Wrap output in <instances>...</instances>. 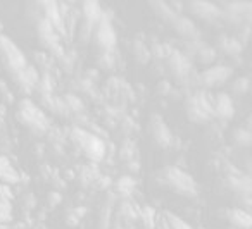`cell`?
I'll return each mask as SVG.
<instances>
[{"label": "cell", "instance_id": "6da1fadb", "mask_svg": "<svg viewBox=\"0 0 252 229\" xmlns=\"http://www.w3.org/2000/svg\"><path fill=\"white\" fill-rule=\"evenodd\" d=\"M0 59L4 62L7 72L14 78V81H19L24 68L28 66L26 59H24L23 52L5 35H0Z\"/></svg>", "mask_w": 252, "mask_h": 229}, {"label": "cell", "instance_id": "7a4b0ae2", "mask_svg": "<svg viewBox=\"0 0 252 229\" xmlns=\"http://www.w3.org/2000/svg\"><path fill=\"white\" fill-rule=\"evenodd\" d=\"M187 116L192 123L204 124L214 116L213 112V97L204 90L195 91V95L187 98Z\"/></svg>", "mask_w": 252, "mask_h": 229}, {"label": "cell", "instance_id": "3957f363", "mask_svg": "<svg viewBox=\"0 0 252 229\" xmlns=\"http://www.w3.org/2000/svg\"><path fill=\"white\" fill-rule=\"evenodd\" d=\"M73 140L80 145L83 154L92 162H100L106 157V143L97 135H93V133L87 131V129L76 128L73 129Z\"/></svg>", "mask_w": 252, "mask_h": 229}, {"label": "cell", "instance_id": "277c9868", "mask_svg": "<svg viewBox=\"0 0 252 229\" xmlns=\"http://www.w3.org/2000/svg\"><path fill=\"white\" fill-rule=\"evenodd\" d=\"M162 174H164L162 179L166 181V184L171 186L180 195L194 196L195 193H197L195 192V184L194 181H192V177L188 176L187 173H183L181 169H178V167H168V169H164Z\"/></svg>", "mask_w": 252, "mask_h": 229}, {"label": "cell", "instance_id": "5b68a950", "mask_svg": "<svg viewBox=\"0 0 252 229\" xmlns=\"http://www.w3.org/2000/svg\"><path fill=\"white\" fill-rule=\"evenodd\" d=\"M19 117L24 124H28L35 131H43L49 128V117L35 106L30 98H24L19 104Z\"/></svg>", "mask_w": 252, "mask_h": 229}, {"label": "cell", "instance_id": "8992f818", "mask_svg": "<svg viewBox=\"0 0 252 229\" xmlns=\"http://www.w3.org/2000/svg\"><path fill=\"white\" fill-rule=\"evenodd\" d=\"M233 74V69L230 66H213V68L206 69L200 74H197V83L204 88H218L225 85Z\"/></svg>", "mask_w": 252, "mask_h": 229}, {"label": "cell", "instance_id": "52a82bcc", "mask_svg": "<svg viewBox=\"0 0 252 229\" xmlns=\"http://www.w3.org/2000/svg\"><path fill=\"white\" fill-rule=\"evenodd\" d=\"M93 33H95L97 38V45H99V49H102V53H109L114 50L116 31L111 26V21L104 14H100L99 21H97L95 28H93Z\"/></svg>", "mask_w": 252, "mask_h": 229}, {"label": "cell", "instance_id": "ba28073f", "mask_svg": "<svg viewBox=\"0 0 252 229\" xmlns=\"http://www.w3.org/2000/svg\"><path fill=\"white\" fill-rule=\"evenodd\" d=\"M168 69L171 71L173 78H175L178 83H183V85H188V83H190L192 62H190V59H187L181 52L175 50V52L168 57Z\"/></svg>", "mask_w": 252, "mask_h": 229}, {"label": "cell", "instance_id": "9c48e42d", "mask_svg": "<svg viewBox=\"0 0 252 229\" xmlns=\"http://www.w3.org/2000/svg\"><path fill=\"white\" fill-rule=\"evenodd\" d=\"M188 11L195 19H199L206 24H214L221 19V9L211 2H190Z\"/></svg>", "mask_w": 252, "mask_h": 229}, {"label": "cell", "instance_id": "30bf717a", "mask_svg": "<svg viewBox=\"0 0 252 229\" xmlns=\"http://www.w3.org/2000/svg\"><path fill=\"white\" fill-rule=\"evenodd\" d=\"M171 26H173V30H175L181 38H185V40H188V41H199L200 40L199 28H197V24H195L190 18H187V16L178 14L175 21H173Z\"/></svg>", "mask_w": 252, "mask_h": 229}, {"label": "cell", "instance_id": "8fae6325", "mask_svg": "<svg viewBox=\"0 0 252 229\" xmlns=\"http://www.w3.org/2000/svg\"><path fill=\"white\" fill-rule=\"evenodd\" d=\"M213 112L214 116H218L219 119H232L235 114V107H233L232 97L228 93H218L213 98Z\"/></svg>", "mask_w": 252, "mask_h": 229}, {"label": "cell", "instance_id": "7c38bea8", "mask_svg": "<svg viewBox=\"0 0 252 229\" xmlns=\"http://www.w3.org/2000/svg\"><path fill=\"white\" fill-rule=\"evenodd\" d=\"M152 133H154V141L159 147H168L171 145V131L166 128V124L161 121L159 116H152Z\"/></svg>", "mask_w": 252, "mask_h": 229}, {"label": "cell", "instance_id": "4fadbf2b", "mask_svg": "<svg viewBox=\"0 0 252 229\" xmlns=\"http://www.w3.org/2000/svg\"><path fill=\"white\" fill-rule=\"evenodd\" d=\"M226 219H228V222L233 226V228L251 229L252 217L247 211H244V209H230V211L226 212Z\"/></svg>", "mask_w": 252, "mask_h": 229}, {"label": "cell", "instance_id": "5bb4252c", "mask_svg": "<svg viewBox=\"0 0 252 229\" xmlns=\"http://www.w3.org/2000/svg\"><path fill=\"white\" fill-rule=\"evenodd\" d=\"M0 179L4 181L5 184H12V183H18V181H19L18 171L12 167L9 159L4 157V155H0Z\"/></svg>", "mask_w": 252, "mask_h": 229}, {"label": "cell", "instance_id": "9a60e30c", "mask_svg": "<svg viewBox=\"0 0 252 229\" xmlns=\"http://www.w3.org/2000/svg\"><path fill=\"white\" fill-rule=\"evenodd\" d=\"M150 7L154 9V12H156V16L161 21H164V23L168 24H173V21H175L176 16H178L166 2H150Z\"/></svg>", "mask_w": 252, "mask_h": 229}, {"label": "cell", "instance_id": "2e32d148", "mask_svg": "<svg viewBox=\"0 0 252 229\" xmlns=\"http://www.w3.org/2000/svg\"><path fill=\"white\" fill-rule=\"evenodd\" d=\"M195 60L199 62V64L202 66H209L213 64L214 60H216V57H218V52H216V49H213V47H207V45H200L199 50L195 52Z\"/></svg>", "mask_w": 252, "mask_h": 229}, {"label": "cell", "instance_id": "e0dca14e", "mask_svg": "<svg viewBox=\"0 0 252 229\" xmlns=\"http://www.w3.org/2000/svg\"><path fill=\"white\" fill-rule=\"evenodd\" d=\"M219 49H221L226 55L237 57V55H240V52H242V43L237 40V38L223 36L221 40H219Z\"/></svg>", "mask_w": 252, "mask_h": 229}, {"label": "cell", "instance_id": "ac0fdd59", "mask_svg": "<svg viewBox=\"0 0 252 229\" xmlns=\"http://www.w3.org/2000/svg\"><path fill=\"white\" fill-rule=\"evenodd\" d=\"M133 55H135V59H137V62L147 64L150 60V50L147 49L145 43H142L140 40H135L133 41Z\"/></svg>", "mask_w": 252, "mask_h": 229}, {"label": "cell", "instance_id": "d6986e66", "mask_svg": "<svg viewBox=\"0 0 252 229\" xmlns=\"http://www.w3.org/2000/svg\"><path fill=\"white\" fill-rule=\"evenodd\" d=\"M135 179L131 176H121L118 181H116V192L121 193V195H131L135 190Z\"/></svg>", "mask_w": 252, "mask_h": 229}, {"label": "cell", "instance_id": "ffe728a7", "mask_svg": "<svg viewBox=\"0 0 252 229\" xmlns=\"http://www.w3.org/2000/svg\"><path fill=\"white\" fill-rule=\"evenodd\" d=\"M233 141L237 143L238 147L247 148L249 145H251V141H252V135H251V131H249V129H244V128L235 129V133H233Z\"/></svg>", "mask_w": 252, "mask_h": 229}, {"label": "cell", "instance_id": "44dd1931", "mask_svg": "<svg viewBox=\"0 0 252 229\" xmlns=\"http://www.w3.org/2000/svg\"><path fill=\"white\" fill-rule=\"evenodd\" d=\"M62 102H64V106L68 110H73V112H81V110H83V102H81L76 95H71V93L66 95V97L62 98Z\"/></svg>", "mask_w": 252, "mask_h": 229}, {"label": "cell", "instance_id": "7402d4cb", "mask_svg": "<svg viewBox=\"0 0 252 229\" xmlns=\"http://www.w3.org/2000/svg\"><path fill=\"white\" fill-rule=\"evenodd\" d=\"M249 87H251V83H249V78L242 76V78H237L235 81H233L232 91L235 95H245L249 91Z\"/></svg>", "mask_w": 252, "mask_h": 229}, {"label": "cell", "instance_id": "603a6c76", "mask_svg": "<svg viewBox=\"0 0 252 229\" xmlns=\"http://www.w3.org/2000/svg\"><path fill=\"white\" fill-rule=\"evenodd\" d=\"M168 222H169V226H171V229H192L187 222L181 221V219L175 214H168Z\"/></svg>", "mask_w": 252, "mask_h": 229}, {"label": "cell", "instance_id": "cb8c5ba5", "mask_svg": "<svg viewBox=\"0 0 252 229\" xmlns=\"http://www.w3.org/2000/svg\"><path fill=\"white\" fill-rule=\"evenodd\" d=\"M157 91H159V95H169L171 93V83H169L168 79H162V81L157 85Z\"/></svg>", "mask_w": 252, "mask_h": 229}, {"label": "cell", "instance_id": "d4e9b609", "mask_svg": "<svg viewBox=\"0 0 252 229\" xmlns=\"http://www.w3.org/2000/svg\"><path fill=\"white\" fill-rule=\"evenodd\" d=\"M61 202V195L59 193H50V205H57V203Z\"/></svg>", "mask_w": 252, "mask_h": 229}, {"label": "cell", "instance_id": "484cf974", "mask_svg": "<svg viewBox=\"0 0 252 229\" xmlns=\"http://www.w3.org/2000/svg\"><path fill=\"white\" fill-rule=\"evenodd\" d=\"M78 221H80V219H78L76 215L73 214V215H69V219H68V224H69V226H71V224H73V226H76V224H78Z\"/></svg>", "mask_w": 252, "mask_h": 229}]
</instances>
